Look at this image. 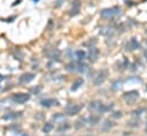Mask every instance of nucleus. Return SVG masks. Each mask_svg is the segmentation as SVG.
<instances>
[{"instance_id": "a878e982", "label": "nucleus", "mask_w": 147, "mask_h": 136, "mask_svg": "<svg viewBox=\"0 0 147 136\" xmlns=\"http://www.w3.org/2000/svg\"><path fill=\"white\" fill-rule=\"evenodd\" d=\"M144 56H145V59L147 60V50H145V51H144Z\"/></svg>"}, {"instance_id": "ddd939ff", "label": "nucleus", "mask_w": 147, "mask_h": 136, "mask_svg": "<svg viewBox=\"0 0 147 136\" xmlns=\"http://www.w3.org/2000/svg\"><path fill=\"white\" fill-rule=\"evenodd\" d=\"M83 84H84V78H83V77H78V78H76V80L72 82V84H71V86H70V90H71V91H77Z\"/></svg>"}, {"instance_id": "c85d7f7f", "label": "nucleus", "mask_w": 147, "mask_h": 136, "mask_svg": "<svg viewBox=\"0 0 147 136\" xmlns=\"http://www.w3.org/2000/svg\"><path fill=\"white\" fill-rule=\"evenodd\" d=\"M23 136H29V135H25V134H24V135H23Z\"/></svg>"}, {"instance_id": "6ab92c4d", "label": "nucleus", "mask_w": 147, "mask_h": 136, "mask_svg": "<svg viewBox=\"0 0 147 136\" xmlns=\"http://www.w3.org/2000/svg\"><path fill=\"white\" fill-rule=\"evenodd\" d=\"M53 129V123L52 122H46L45 123V126L42 127V131L45 133V134H48V133H51V130Z\"/></svg>"}, {"instance_id": "393cba45", "label": "nucleus", "mask_w": 147, "mask_h": 136, "mask_svg": "<svg viewBox=\"0 0 147 136\" xmlns=\"http://www.w3.org/2000/svg\"><path fill=\"white\" fill-rule=\"evenodd\" d=\"M20 2H21V0H16V1H15V2L13 3V6H16V5H18Z\"/></svg>"}, {"instance_id": "c756f323", "label": "nucleus", "mask_w": 147, "mask_h": 136, "mask_svg": "<svg viewBox=\"0 0 147 136\" xmlns=\"http://www.w3.org/2000/svg\"><path fill=\"white\" fill-rule=\"evenodd\" d=\"M146 36H147V30H146Z\"/></svg>"}, {"instance_id": "9b49d317", "label": "nucleus", "mask_w": 147, "mask_h": 136, "mask_svg": "<svg viewBox=\"0 0 147 136\" xmlns=\"http://www.w3.org/2000/svg\"><path fill=\"white\" fill-rule=\"evenodd\" d=\"M40 105L42 107H52V106H57L59 105V101L56 99H53V98H46V99H42L40 101Z\"/></svg>"}, {"instance_id": "412c9836", "label": "nucleus", "mask_w": 147, "mask_h": 136, "mask_svg": "<svg viewBox=\"0 0 147 136\" xmlns=\"http://www.w3.org/2000/svg\"><path fill=\"white\" fill-rule=\"evenodd\" d=\"M69 128H70V124H69L68 122H64V123L62 122V123L60 124V127L57 128V131H62V130L64 131V130H67V129H69Z\"/></svg>"}, {"instance_id": "f3484780", "label": "nucleus", "mask_w": 147, "mask_h": 136, "mask_svg": "<svg viewBox=\"0 0 147 136\" xmlns=\"http://www.w3.org/2000/svg\"><path fill=\"white\" fill-rule=\"evenodd\" d=\"M122 85H123V81H122V80H116V81H114L113 84H111L113 90H119V89L122 88Z\"/></svg>"}, {"instance_id": "cd10ccee", "label": "nucleus", "mask_w": 147, "mask_h": 136, "mask_svg": "<svg viewBox=\"0 0 147 136\" xmlns=\"http://www.w3.org/2000/svg\"><path fill=\"white\" fill-rule=\"evenodd\" d=\"M145 130H146V133H147V123H146V128H145Z\"/></svg>"}, {"instance_id": "5701e85b", "label": "nucleus", "mask_w": 147, "mask_h": 136, "mask_svg": "<svg viewBox=\"0 0 147 136\" xmlns=\"http://www.w3.org/2000/svg\"><path fill=\"white\" fill-rule=\"evenodd\" d=\"M122 112H115V113H113V116L114 118H116V119H119V118H122Z\"/></svg>"}, {"instance_id": "7c9ffc66", "label": "nucleus", "mask_w": 147, "mask_h": 136, "mask_svg": "<svg viewBox=\"0 0 147 136\" xmlns=\"http://www.w3.org/2000/svg\"><path fill=\"white\" fill-rule=\"evenodd\" d=\"M87 136H90V135H87Z\"/></svg>"}, {"instance_id": "aec40b11", "label": "nucleus", "mask_w": 147, "mask_h": 136, "mask_svg": "<svg viewBox=\"0 0 147 136\" xmlns=\"http://www.w3.org/2000/svg\"><path fill=\"white\" fill-rule=\"evenodd\" d=\"M85 126V119H78L76 122H75V128L76 129H80Z\"/></svg>"}, {"instance_id": "20e7f679", "label": "nucleus", "mask_w": 147, "mask_h": 136, "mask_svg": "<svg viewBox=\"0 0 147 136\" xmlns=\"http://www.w3.org/2000/svg\"><path fill=\"white\" fill-rule=\"evenodd\" d=\"M139 98V92L136 91V90H131V91H127L123 95V99L124 101L127 104V105H133L137 99Z\"/></svg>"}, {"instance_id": "1a4fd4ad", "label": "nucleus", "mask_w": 147, "mask_h": 136, "mask_svg": "<svg viewBox=\"0 0 147 136\" xmlns=\"http://www.w3.org/2000/svg\"><path fill=\"white\" fill-rule=\"evenodd\" d=\"M83 108V105H69L67 106V114L72 116V115H76L79 113V111Z\"/></svg>"}, {"instance_id": "423d86ee", "label": "nucleus", "mask_w": 147, "mask_h": 136, "mask_svg": "<svg viewBox=\"0 0 147 136\" xmlns=\"http://www.w3.org/2000/svg\"><path fill=\"white\" fill-rule=\"evenodd\" d=\"M107 76H108V70L107 69H101L98 74H96V76H95V78H94V85H101L105 81H106V78H107Z\"/></svg>"}, {"instance_id": "6e6552de", "label": "nucleus", "mask_w": 147, "mask_h": 136, "mask_svg": "<svg viewBox=\"0 0 147 136\" xmlns=\"http://www.w3.org/2000/svg\"><path fill=\"white\" fill-rule=\"evenodd\" d=\"M34 77H36V75H34L33 73H24V74H22V75L20 76L18 82H20L21 84H28V83H30Z\"/></svg>"}, {"instance_id": "f8f14e48", "label": "nucleus", "mask_w": 147, "mask_h": 136, "mask_svg": "<svg viewBox=\"0 0 147 136\" xmlns=\"http://www.w3.org/2000/svg\"><path fill=\"white\" fill-rule=\"evenodd\" d=\"M79 9H80V0H74L72 2V7H71V10L69 13L70 16H75L79 13Z\"/></svg>"}, {"instance_id": "a211bd4d", "label": "nucleus", "mask_w": 147, "mask_h": 136, "mask_svg": "<svg viewBox=\"0 0 147 136\" xmlns=\"http://www.w3.org/2000/svg\"><path fill=\"white\" fill-rule=\"evenodd\" d=\"M99 121H100V116H99V115H91V116L88 118V123L92 124V126L96 124Z\"/></svg>"}, {"instance_id": "4be33fe9", "label": "nucleus", "mask_w": 147, "mask_h": 136, "mask_svg": "<svg viewBox=\"0 0 147 136\" xmlns=\"http://www.w3.org/2000/svg\"><path fill=\"white\" fill-rule=\"evenodd\" d=\"M40 90H41V86H40V85H37L36 88L31 89V91H32L33 93H38V92H40Z\"/></svg>"}, {"instance_id": "bb28decb", "label": "nucleus", "mask_w": 147, "mask_h": 136, "mask_svg": "<svg viewBox=\"0 0 147 136\" xmlns=\"http://www.w3.org/2000/svg\"><path fill=\"white\" fill-rule=\"evenodd\" d=\"M2 80H3V76H2V75H0V81H2Z\"/></svg>"}, {"instance_id": "7ed1b4c3", "label": "nucleus", "mask_w": 147, "mask_h": 136, "mask_svg": "<svg viewBox=\"0 0 147 136\" xmlns=\"http://www.w3.org/2000/svg\"><path fill=\"white\" fill-rule=\"evenodd\" d=\"M113 107V105H110V106H105L101 101H99V100H92V101H90V104H88V109L90 111H92V112H105V111H107V109H110Z\"/></svg>"}, {"instance_id": "39448f33", "label": "nucleus", "mask_w": 147, "mask_h": 136, "mask_svg": "<svg viewBox=\"0 0 147 136\" xmlns=\"http://www.w3.org/2000/svg\"><path fill=\"white\" fill-rule=\"evenodd\" d=\"M30 99V95L25 92H17L11 96V100L15 104H24Z\"/></svg>"}, {"instance_id": "b1692460", "label": "nucleus", "mask_w": 147, "mask_h": 136, "mask_svg": "<svg viewBox=\"0 0 147 136\" xmlns=\"http://www.w3.org/2000/svg\"><path fill=\"white\" fill-rule=\"evenodd\" d=\"M53 119H54V120H60V119H63V114H61V113H59L57 115H55V116H53Z\"/></svg>"}, {"instance_id": "f03ea898", "label": "nucleus", "mask_w": 147, "mask_h": 136, "mask_svg": "<svg viewBox=\"0 0 147 136\" xmlns=\"http://www.w3.org/2000/svg\"><path fill=\"white\" fill-rule=\"evenodd\" d=\"M65 69L68 71H71V73H76V71L84 73L87 69V66L85 63H83L82 61H79V62H70V63H68L65 66Z\"/></svg>"}, {"instance_id": "f257e3e1", "label": "nucleus", "mask_w": 147, "mask_h": 136, "mask_svg": "<svg viewBox=\"0 0 147 136\" xmlns=\"http://www.w3.org/2000/svg\"><path fill=\"white\" fill-rule=\"evenodd\" d=\"M121 13V8L118 6H115V7H110V8H105L101 10V16L103 18H114L116 16H118Z\"/></svg>"}, {"instance_id": "2eb2a0df", "label": "nucleus", "mask_w": 147, "mask_h": 136, "mask_svg": "<svg viewBox=\"0 0 147 136\" xmlns=\"http://www.w3.org/2000/svg\"><path fill=\"white\" fill-rule=\"evenodd\" d=\"M75 55H76V58H77L78 61H83L86 58V52L84 50H77L75 52Z\"/></svg>"}, {"instance_id": "4468645a", "label": "nucleus", "mask_w": 147, "mask_h": 136, "mask_svg": "<svg viewBox=\"0 0 147 136\" xmlns=\"http://www.w3.org/2000/svg\"><path fill=\"white\" fill-rule=\"evenodd\" d=\"M22 115V112H13V113H8L3 115V120H15L17 118H20Z\"/></svg>"}, {"instance_id": "dca6fc26", "label": "nucleus", "mask_w": 147, "mask_h": 136, "mask_svg": "<svg viewBox=\"0 0 147 136\" xmlns=\"http://www.w3.org/2000/svg\"><path fill=\"white\" fill-rule=\"evenodd\" d=\"M114 127V123L111 122V121H109V120H106L102 124H101V129L103 130V131H108L109 129H111Z\"/></svg>"}, {"instance_id": "0eeeda50", "label": "nucleus", "mask_w": 147, "mask_h": 136, "mask_svg": "<svg viewBox=\"0 0 147 136\" xmlns=\"http://www.w3.org/2000/svg\"><path fill=\"white\" fill-rule=\"evenodd\" d=\"M140 47V44H139V41H138V39L137 38H131L126 44H125V50L126 51H134V50H137V48H139Z\"/></svg>"}, {"instance_id": "9d476101", "label": "nucleus", "mask_w": 147, "mask_h": 136, "mask_svg": "<svg viewBox=\"0 0 147 136\" xmlns=\"http://www.w3.org/2000/svg\"><path fill=\"white\" fill-rule=\"evenodd\" d=\"M99 54H100V51L96 47H90V50H88V60L91 62H95L99 58Z\"/></svg>"}]
</instances>
